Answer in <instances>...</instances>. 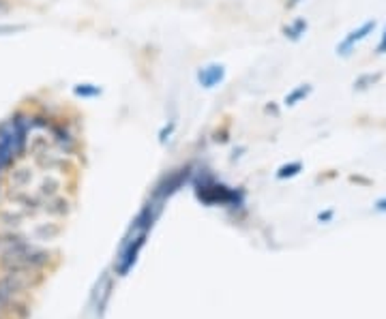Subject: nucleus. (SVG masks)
I'll return each instance as SVG.
<instances>
[{
    "label": "nucleus",
    "instance_id": "nucleus-1",
    "mask_svg": "<svg viewBox=\"0 0 386 319\" xmlns=\"http://www.w3.org/2000/svg\"><path fill=\"white\" fill-rule=\"evenodd\" d=\"M191 184H193V191H196L198 202L208 206V208H213V206L243 208L245 206V191L243 189H232L228 184L219 182L208 167L193 169Z\"/></svg>",
    "mask_w": 386,
    "mask_h": 319
},
{
    "label": "nucleus",
    "instance_id": "nucleus-2",
    "mask_svg": "<svg viewBox=\"0 0 386 319\" xmlns=\"http://www.w3.org/2000/svg\"><path fill=\"white\" fill-rule=\"evenodd\" d=\"M193 169H196V167H193L191 163H185V165H181V167H174V169L166 171L164 176L157 180V184L153 186L151 197L166 204L174 193H179V191H181L187 182H191Z\"/></svg>",
    "mask_w": 386,
    "mask_h": 319
},
{
    "label": "nucleus",
    "instance_id": "nucleus-3",
    "mask_svg": "<svg viewBox=\"0 0 386 319\" xmlns=\"http://www.w3.org/2000/svg\"><path fill=\"white\" fill-rule=\"evenodd\" d=\"M146 238H149V232H140V234H127L125 242L120 247V255L116 258V275L118 277H127L129 270H131L138 262V255L140 251L146 245Z\"/></svg>",
    "mask_w": 386,
    "mask_h": 319
},
{
    "label": "nucleus",
    "instance_id": "nucleus-4",
    "mask_svg": "<svg viewBox=\"0 0 386 319\" xmlns=\"http://www.w3.org/2000/svg\"><path fill=\"white\" fill-rule=\"evenodd\" d=\"M11 122H13V133H15V158H24L26 156V150H28V141H30V114L24 109H15L11 114Z\"/></svg>",
    "mask_w": 386,
    "mask_h": 319
},
{
    "label": "nucleus",
    "instance_id": "nucleus-5",
    "mask_svg": "<svg viewBox=\"0 0 386 319\" xmlns=\"http://www.w3.org/2000/svg\"><path fill=\"white\" fill-rule=\"evenodd\" d=\"M164 212V202L149 197V202L142 206L140 212L136 214V219L131 221V227H129V234H140V232H151L153 225L157 223V219Z\"/></svg>",
    "mask_w": 386,
    "mask_h": 319
},
{
    "label": "nucleus",
    "instance_id": "nucleus-6",
    "mask_svg": "<svg viewBox=\"0 0 386 319\" xmlns=\"http://www.w3.org/2000/svg\"><path fill=\"white\" fill-rule=\"evenodd\" d=\"M50 135H52V141H54V146L64 154V156H71L75 150H77V139H75V133L71 131V126L69 122H64V120H54L50 124Z\"/></svg>",
    "mask_w": 386,
    "mask_h": 319
},
{
    "label": "nucleus",
    "instance_id": "nucleus-7",
    "mask_svg": "<svg viewBox=\"0 0 386 319\" xmlns=\"http://www.w3.org/2000/svg\"><path fill=\"white\" fill-rule=\"evenodd\" d=\"M374 28H376V20H367V22L361 24L359 28H354L352 33H348V35L342 39V43H337V54H339V56H348L361 41H365L369 35L374 33Z\"/></svg>",
    "mask_w": 386,
    "mask_h": 319
},
{
    "label": "nucleus",
    "instance_id": "nucleus-8",
    "mask_svg": "<svg viewBox=\"0 0 386 319\" xmlns=\"http://www.w3.org/2000/svg\"><path fill=\"white\" fill-rule=\"evenodd\" d=\"M225 79V67L219 65V62H213V65H208V67H202L198 71V84L202 88H215L219 86L221 82Z\"/></svg>",
    "mask_w": 386,
    "mask_h": 319
},
{
    "label": "nucleus",
    "instance_id": "nucleus-9",
    "mask_svg": "<svg viewBox=\"0 0 386 319\" xmlns=\"http://www.w3.org/2000/svg\"><path fill=\"white\" fill-rule=\"evenodd\" d=\"M26 290V281L24 275H11L7 273L5 277H0V292L9 298H18Z\"/></svg>",
    "mask_w": 386,
    "mask_h": 319
},
{
    "label": "nucleus",
    "instance_id": "nucleus-10",
    "mask_svg": "<svg viewBox=\"0 0 386 319\" xmlns=\"http://www.w3.org/2000/svg\"><path fill=\"white\" fill-rule=\"evenodd\" d=\"M9 178H11V186L15 189H24L30 184L32 180V169L30 167H11V174H9Z\"/></svg>",
    "mask_w": 386,
    "mask_h": 319
},
{
    "label": "nucleus",
    "instance_id": "nucleus-11",
    "mask_svg": "<svg viewBox=\"0 0 386 319\" xmlns=\"http://www.w3.org/2000/svg\"><path fill=\"white\" fill-rule=\"evenodd\" d=\"M54 120H56V116L50 114V111H45V109H39V111H35V114H30V126L37 131H47Z\"/></svg>",
    "mask_w": 386,
    "mask_h": 319
},
{
    "label": "nucleus",
    "instance_id": "nucleus-12",
    "mask_svg": "<svg viewBox=\"0 0 386 319\" xmlns=\"http://www.w3.org/2000/svg\"><path fill=\"white\" fill-rule=\"evenodd\" d=\"M45 210L50 214H54V217H64V214H69V210H71V202L64 199V197H52V199L45 202Z\"/></svg>",
    "mask_w": 386,
    "mask_h": 319
},
{
    "label": "nucleus",
    "instance_id": "nucleus-13",
    "mask_svg": "<svg viewBox=\"0 0 386 319\" xmlns=\"http://www.w3.org/2000/svg\"><path fill=\"white\" fill-rule=\"evenodd\" d=\"M281 33L290 39V41H298L305 33H307V20H303V18H298V20H294L292 24H287V26H283V30Z\"/></svg>",
    "mask_w": 386,
    "mask_h": 319
},
{
    "label": "nucleus",
    "instance_id": "nucleus-14",
    "mask_svg": "<svg viewBox=\"0 0 386 319\" xmlns=\"http://www.w3.org/2000/svg\"><path fill=\"white\" fill-rule=\"evenodd\" d=\"M101 92H103L101 86L88 84V82H84V84H75V86H73V94H75L77 99H94V97H99Z\"/></svg>",
    "mask_w": 386,
    "mask_h": 319
},
{
    "label": "nucleus",
    "instance_id": "nucleus-15",
    "mask_svg": "<svg viewBox=\"0 0 386 319\" xmlns=\"http://www.w3.org/2000/svg\"><path fill=\"white\" fill-rule=\"evenodd\" d=\"M309 92H311V84H300L298 88H294L292 92H287V94H285L283 105L292 107V105L300 103L303 99H307V97H309Z\"/></svg>",
    "mask_w": 386,
    "mask_h": 319
},
{
    "label": "nucleus",
    "instance_id": "nucleus-16",
    "mask_svg": "<svg viewBox=\"0 0 386 319\" xmlns=\"http://www.w3.org/2000/svg\"><path fill=\"white\" fill-rule=\"evenodd\" d=\"M58 189H60V182L54 178V176H47L41 184H39V197L41 199H52L58 195Z\"/></svg>",
    "mask_w": 386,
    "mask_h": 319
},
{
    "label": "nucleus",
    "instance_id": "nucleus-17",
    "mask_svg": "<svg viewBox=\"0 0 386 319\" xmlns=\"http://www.w3.org/2000/svg\"><path fill=\"white\" fill-rule=\"evenodd\" d=\"M58 234H60V227L56 225V223H43V225H39L35 230L37 240H54Z\"/></svg>",
    "mask_w": 386,
    "mask_h": 319
},
{
    "label": "nucleus",
    "instance_id": "nucleus-18",
    "mask_svg": "<svg viewBox=\"0 0 386 319\" xmlns=\"http://www.w3.org/2000/svg\"><path fill=\"white\" fill-rule=\"evenodd\" d=\"M300 169H303V163H300V161L285 163V165H281V167L277 169V178H279V180L294 178V176H298V174H300Z\"/></svg>",
    "mask_w": 386,
    "mask_h": 319
},
{
    "label": "nucleus",
    "instance_id": "nucleus-19",
    "mask_svg": "<svg viewBox=\"0 0 386 319\" xmlns=\"http://www.w3.org/2000/svg\"><path fill=\"white\" fill-rule=\"evenodd\" d=\"M230 135H232L230 122H223L221 126H217V129H215L213 141H217V143H228V141H230Z\"/></svg>",
    "mask_w": 386,
    "mask_h": 319
},
{
    "label": "nucleus",
    "instance_id": "nucleus-20",
    "mask_svg": "<svg viewBox=\"0 0 386 319\" xmlns=\"http://www.w3.org/2000/svg\"><path fill=\"white\" fill-rule=\"evenodd\" d=\"M22 234H15V232H7V234H0V253H3L7 247H11L13 242L22 240Z\"/></svg>",
    "mask_w": 386,
    "mask_h": 319
},
{
    "label": "nucleus",
    "instance_id": "nucleus-21",
    "mask_svg": "<svg viewBox=\"0 0 386 319\" xmlns=\"http://www.w3.org/2000/svg\"><path fill=\"white\" fill-rule=\"evenodd\" d=\"M174 129H176V120H174V118H170V122H168V124H164V129L159 131V143H166V141L172 137Z\"/></svg>",
    "mask_w": 386,
    "mask_h": 319
},
{
    "label": "nucleus",
    "instance_id": "nucleus-22",
    "mask_svg": "<svg viewBox=\"0 0 386 319\" xmlns=\"http://www.w3.org/2000/svg\"><path fill=\"white\" fill-rule=\"evenodd\" d=\"M378 79H380V75H363V77L357 79V82H354V88L363 90L367 86H374V82H378Z\"/></svg>",
    "mask_w": 386,
    "mask_h": 319
},
{
    "label": "nucleus",
    "instance_id": "nucleus-23",
    "mask_svg": "<svg viewBox=\"0 0 386 319\" xmlns=\"http://www.w3.org/2000/svg\"><path fill=\"white\" fill-rule=\"evenodd\" d=\"M20 221H22V214H20V212H5V214H3V223H5V225L18 227Z\"/></svg>",
    "mask_w": 386,
    "mask_h": 319
},
{
    "label": "nucleus",
    "instance_id": "nucleus-24",
    "mask_svg": "<svg viewBox=\"0 0 386 319\" xmlns=\"http://www.w3.org/2000/svg\"><path fill=\"white\" fill-rule=\"evenodd\" d=\"M11 302H13V298H9V296H5L3 292H0V313L9 311L11 309Z\"/></svg>",
    "mask_w": 386,
    "mask_h": 319
},
{
    "label": "nucleus",
    "instance_id": "nucleus-25",
    "mask_svg": "<svg viewBox=\"0 0 386 319\" xmlns=\"http://www.w3.org/2000/svg\"><path fill=\"white\" fill-rule=\"evenodd\" d=\"M333 217H335V212H333V210H326V212H320V214H318V221H320V223H329Z\"/></svg>",
    "mask_w": 386,
    "mask_h": 319
},
{
    "label": "nucleus",
    "instance_id": "nucleus-26",
    "mask_svg": "<svg viewBox=\"0 0 386 319\" xmlns=\"http://www.w3.org/2000/svg\"><path fill=\"white\" fill-rule=\"evenodd\" d=\"M11 11V0H0V15H7Z\"/></svg>",
    "mask_w": 386,
    "mask_h": 319
},
{
    "label": "nucleus",
    "instance_id": "nucleus-27",
    "mask_svg": "<svg viewBox=\"0 0 386 319\" xmlns=\"http://www.w3.org/2000/svg\"><path fill=\"white\" fill-rule=\"evenodd\" d=\"M374 208H376L378 212H386V197L378 199V202H376V206H374Z\"/></svg>",
    "mask_w": 386,
    "mask_h": 319
},
{
    "label": "nucleus",
    "instance_id": "nucleus-28",
    "mask_svg": "<svg viewBox=\"0 0 386 319\" xmlns=\"http://www.w3.org/2000/svg\"><path fill=\"white\" fill-rule=\"evenodd\" d=\"M378 54H386V30H384V35L380 39V45H378Z\"/></svg>",
    "mask_w": 386,
    "mask_h": 319
},
{
    "label": "nucleus",
    "instance_id": "nucleus-29",
    "mask_svg": "<svg viewBox=\"0 0 386 319\" xmlns=\"http://www.w3.org/2000/svg\"><path fill=\"white\" fill-rule=\"evenodd\" d=\"M266 114H272V116H279V109L275 107V105H266Z\"/></svg>",
    "mask_w": 386,
    "mask_h": 319
},
{
    "label": "nucleus",
    "instance_id": "nucleus-30",
    "mask_svg": "<svg viewBox=\"0 0 386 319\" xmlns=\"http://www.w3.org/2000/svg\"><path fill=\"white\" fill-rule=\"evenodd\" d=\"M298 3H300V0H287V7H290V9H292V7H296Z\"/></svg>",
    "mask_w": 386,
    "mask_h": 319
},
{
    "label": "nucleus",
    "instance_id": "nucleus-31",
    "mask_svg": "<svg viewBox=\"0 0 386 319\" xmlns=\"http://www.w3.org/2000/svg\"><path fill=\"white\" fill-rule=\"evenodd\" d=\"M0 319H3V317H0Z\"/></svg>",
    "mask_w": 386,
    "mask_h": 319
}]
</instances>
